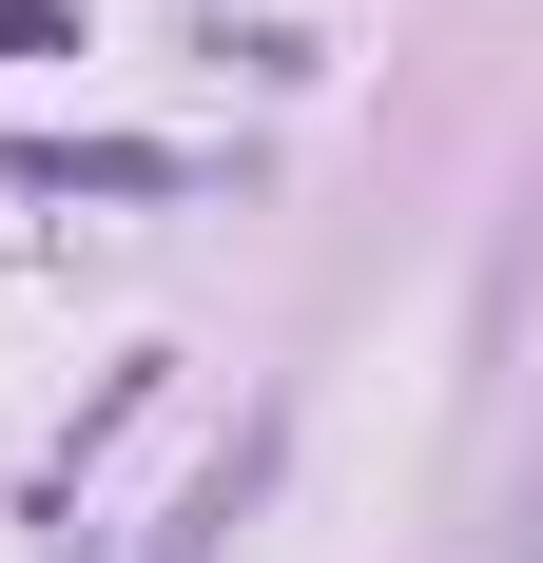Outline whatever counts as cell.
<instances>
[{
  "instance_id": "6da1fadb",
  "label": "cell",
  "mask_w": 543,
  "mask_h": 563,
  "mask_svg": "<svg viewBox=\"0 0 543 563\" xmlns=\"http://www.w3.org/2000/svg\"><path fill=\"white\" fill-rule=\"evenodd\" d=\"M214 156H175V136H20V195H195Z\"/></svg>"
},
{
  "instance_id": "3957f363",
  "label": "cell",
  "mask_w": 543,
  "mask_h": 563,
  "mask_svg": "<svg viewBox=\"0 0 543 563\" xmlns=\"http://www.w3.org/2000/svg\"><path fill=\"white\" fill-rule=\"evenodd\" d=\"M0 58H78V0H0Z\"/></svg>"
},
{
  "instance_id": "7a4b0ae2",
  "label": "cell",
  "mask_w": 543,
  "mask_h": 563,
  "mask_svg": "<svg viewBox=\"0 0 543 563\" xmlns=\"http://www.w3.org/2000/svg\"><path fill=\"white\" fill-rule=\"evenodd\" d=\"M253 486H272V428H233V448H214V466H195V506H175V525H156V563H214V525H233V506H253Z\"/></svg>"
}]
</instances>
